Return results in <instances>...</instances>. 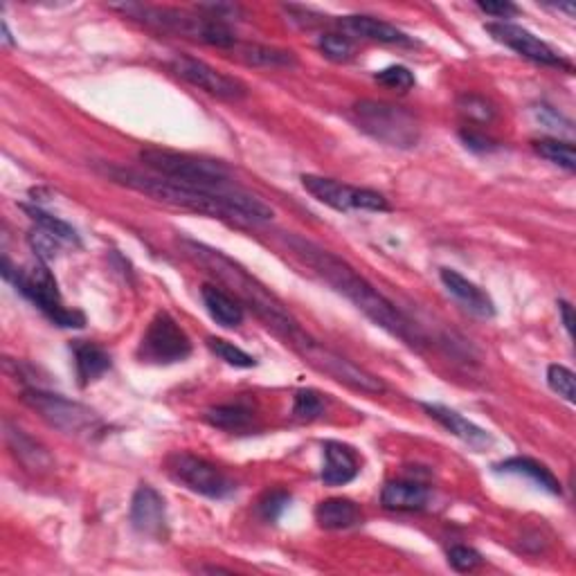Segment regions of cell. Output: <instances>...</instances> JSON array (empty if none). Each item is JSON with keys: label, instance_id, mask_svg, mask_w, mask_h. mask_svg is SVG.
Masks as SVG:
<instances>
[{"label": "cell", "instance_id": "obj_1", "mask_svg": "<svg viewBox=\"0 0 576 576\" xmlns=\"http://www.w3.org/2000/svg\"><path fill=\"white\" fill-rule=\"evenodd\" d=\"M111 176L117 183L156 198L160 203L183 207V210L214 216V219H223L237 225L266 223L273 219L275 214L273 207H268L261 198L252 196L237 185H228L221 189L196 187L162 176H142L131 169H111Z\"/></svg>", "mask_w": 576, "mask_h": 576}, {"label": "cell", "instance_id": "obj_2", "mask_svg": "<svg viewBox=\"0 0 576 576\" xmlns=\"http://www.w3.org/2000/svg\"><path fill=\"white\" fill-rule=\"evenodd\" d=\"M288 246L293 248L295 255L306 266L315 270V275H320L331 288L345 295L376 327L392 333V336L403 340L405 345L421 347V331L383 293H378V288L369 284L356 268H351L345 259L336 257L331 250H324L318 243L306 241L302 237H288Z\"/></svg>", "mask_w": 576, "mask_h": 576}, {"label": "cell", "instance_id": "obj_3", "mask_svg": "<svg viewBox=\"0 0 576 576\" xmlns=\"http://www.w3.org/2000/svg\"><path fill=\"white\" fill-rule=\"evenodd\" d=\"M187 257H192L198 266H203L207 273L219 279L223 286L230 288V295L237 297L243 306H250L257 318L266 324L270 331H275L279 338L286 342L291 340L302 327L288 313L286 306L268 291L264 284H259L255 277L246 273L239 264H234L230 257H225L221 250L207 248L203 243L183 241Z\"/></svg>", "mask_w": 576, "mask_h": 576}, {"label": "cell", "instance_id": "obj_4", "mask_svg": "<svg viewBox=\"0 0 576 576\" xmlns=\"http://www.w3.org/2000/svg\"><path fill=\"white\" fill-rule=\"evenodd\" d=\"M117 12L129 16L131 21H138L142 25L151 27V30L185 36V39L201 41L214 48H232L237 45V36L228 27V23L216 21L212 16L189 14L183 9L174 7H151L140 3H122L111 5Z\"/></svg>", "mask_w": 576, "mask_h": 576}, {"label": "cell", "instance_id": "obj_5", "mask_svg": "<svg viewBox=\"0 0 576 576\" xmlns=\"http://www.w3.org/2000/svg\"><path fill=\"white\" fill-rule=\"evenodd\" d=\"M351 115H354L360 131H365L376 142L387 144V147L412 149L419 144V122L408 108L390 102H376V99H360L351 108Z\"/></svg>", "mask_w": 576, "mask_h": 576}, {"label": "cell", "instance_id": "obj_6", "mask_svg": "<svg viewBox=\"0 0 576 576\" xmlns=\"http://www.w3.org/2000/svg\"><path fill=\"white\" fill-rule=\"evenodd\" d=\"M140 160L158 176L178 180V183L221 189L232 185L230 169L219 160L192 156V153H178L169 149H142Z\"/></svg>", "mask_w": 576, "mask_h": 576}, {"label": "cell", "instance_id": "obj_7", "mask_svg": "<svg viewBox=\"0 0 576 576\" xmlns=\"http://www.w3.org/2000/svg\"><path fill=\"white\" fill-rule=\"evenodd\" d=\"M286 345H291L297 354L304 358V363H309L311 367L318 369V372L327 374L329 378H333V381L351 387V390L363 392V394L385 392V383L381 381V378L369 374L367 369L351 363L349 358L336 354V351H331L329 347L320 345V342L313 340L304 329L297 331L295 336L286 342Z\"/></svg>", "mask_w": 576, "mask_h": 576}, {"label": "cell", "instance_id": "obj_8", "mask_svg": "<svg viewBox=\"0 0 576 576\" xmlns=\"http://www.w3.org/2000/svg\"><path fill=\"white\" fill-rule=\"evenodd\" d=\"M7 279H12L18 291H21L32 304L39 306L57 327L81 329L86 324L84 313L68 309V306L63 304L57 279L50 273V268L45 266V261L39 259L32 268L16 270V273L9 275Z\"/></svg>", "mask_w": 576, "mask_h": 576}, {"label": "cell", "instance_id": "obj_9", "mask_svg": "<svg viewBox=\"0 0 576 576\" xmlns=\"http://www.w3.org/2000/svg\"><path fill=\"white\" fill-rule=\"evenodd\" d=\"M23 401L30 405L34 412H39L41 419L48 421L52 428L66 432V435H90V432H95L102 426V421H99L93 410L77 401H70L61 394L27 390L23 394Z\"/></svg>", "mask_w": 576, "mask_h": 576}, {"label": "cell", "instance_id": "obj_10", "mask_svg": "<svg viewBox=\"0 0 576 576\" xmlns=\"http://www.w3.org/2000/svg\"><path fill=\"white\" fill-rule=\"evenodd\" d=\"M189 354H192V342H189L183 327L167 311L156 313V318L144 331L138 356L144 363L171 365L185 360Z\"/></svg>", "mask_w": 576, "mask_h": 576}, {"label": "cell", "instance_id": "obj_11", "mask_svg": "<svg viewBox=\"0 0 576 576\" xmlns=\"http://www.w3.org/2000/svg\"><path fill=\"white\" fill-rule=\"evenodd\" d=\"M302 185L313 198H318L320 203L329 205L338 212H351V210L387 212L390 210L387 198L383 194L374 192V189L345 185V183H340V180L313 176V174L302 176Z\"/></svg>", "mask_w": 576, "mask_h": 576}, {"label": "cell", "instance_id": "obj_12", "mask_svg": "<svg viewBox=\"0 0 576 576\" xmlns=\"http://www.w3.org/2000/svg\"><path fill=\"white\" fill-rule=\"evenodd\" d=\"M169 473L174 480L185 484L189 491L201 493L205 498L221 500L234 491V484L219 466H214L203 457L178 453L169 459Z\"/></svg>", "mask_w": 576, "mask_h": 576}, {"label": "cell", "instance_id": "obj_13", "mask_svg": "<svg viewBox=\"0 0 576 576\" xmlns=\"http://www.w3.org/2000/svg\"><path fill=\"white\" fill-rule=\"evenodd\" d=\"M171 70H174L176 77L187 81V84L196 86L198 90H205V93H210L214 97L241 99L248 95L246 84H241L239 79H234L230 75H225V72L212 68L210 63H205L201 59L176 57L174 61H171Z\"/></svg>", "mask_w": 576, "mask_h": 576}, {"label": "cell", "instance_id": "obj_14", "mask_svg": "<svg viewBox=\"0 0 576 576\" xmlns=\"http://www.w3.org/2000/svg\"><path fill=\"white\" fill-rule=\"evenodd\" d=\"M486 32H489L498 43L507 45V48H511L513 52H518L520 57H525L534 63H543V66L570 70V63H567L561 54H556L545 41H540L538 36L525 30V27L513 25L507 21H498V23L486 25Z\"/></svg>", "mask_w": 576, "mask_h": 576}, {"label": "cell", "instance_id": "obj_15", "mask_svg": "<svg viewBox=\"0 0 576 576\" xmlns=\"http://www.w3.org/2000/svg\"><path fill=\"white\" fill-rule=\"evenodd\" d=\"M131 525L144 536L160 538L167 527L165 500L149 484L138 486L131 500Z\"/></svg>", "mask_w": 576, "mask_h": 576}, {"label": "cell", "instance_id": "obj_16", "mask_svg": "<svg viewBox=\"0 0 576 576\" xmlns=\"http://www.w3.org/2000/svg\"><path fill=\"white\" fill-rule=\"evenodd\" d=\"M441 284L446 286V291L455 297V300L464 306L466 311H471L477 318H493L495 304L489 295H486L480 286L473 284L471 279L459 275L453 268H441Z\"/></svg>", "mask_w": 576, "mask_h": 576}, {"label": "cell", "instance_id": "obj_17", "mask_svg": "<svg viewBox=\"0 0 576 576\" xmlns=\"http://www.w3.org/2000/svg\"><path fill=\"white\" fill-rule=\"evenodd\" d=\"M421 408L428 412L430 419H435L441 428H446L450 435H455L457 439H462L464 444L473 446L477 450H482L486 446H491V435L480 426H475L473 421H468L462 414L446 408V405L439 403H421Z\"/></svg>", "mask_w": 576, "mask_h": 576}, {"label": "cell", "instance_id": "obj_18", "mask_svg": "<svg viewBox=\"0 0 576 576\" xmlns=\"http://www.w3.org/2000/svg\"><path fill=\"white\" fill-rule=\"evenodd\" d=\"M336 25L345 36H356V39L365 41H378V43H396V45H410V36L403 34L399 27L381 21L374 16H342Z\"/></svg>", "mask_w": 576, "mask_h": 576}, {"label": "cell", "instance_id": "obj_19", "mask_svg": "<svg viewBox=\"0 0 576 576\" xmlns=\"http://www.w3.org/2000/svg\"><path fill=\"white\" fill-rule=\"evenodd\" d=\"M5 439L9 450H12L14 457L27 468V471L45 473L52 468V457L48 450L21 428H14L12 423H5Z\"/></svg>", "mask_w": 576, "mask_h": 576}, {"label": "cell", "instance_id": "obj_20", "mask_svg": "<svg viewBox=\"0 0 576 576\" xmlns=\"http://www.w3.org/2000/svg\"><path fill=\"white\" fill-rule=\"evenodd\" d=\"M358 475V459L354 450L340 444V441H327L324 444V468L322 482L329 486H345Z\"/></svg>", "mask_w": 576, "mask_h": 576}, {"label": "cell", "instance_id": "obj_21", "mask_svg": "<svg viewBox=\"0 0 576 576\" xmlns=\"http://www.w3.org/2000/svg\"><path fill=\"white\" fill-rule=\"evenodd\" d=\"M201 295L207 313L212 315L216 324H221L225 329H234L243 322V304L234 295L225 293L219 286L212 284H205L201 288Z\"/></svg>", "mask_w": 576, "mask_h": 576}, {"label": "cell", "instance_id": "obj_22", "mask_svg": "<svg viewBox=\"0 0 576 576\" xmlns=\"http://www.w3.org/2000/svg\"><path fill=\"white\" fill-rule=\"evenodd\" d=\"M72 354H75V367L81 387L97 381L99 376H104L111 369V356L102 347L95 345V342L77 340L72 345Z\"/></svg>", "mask_w": 576, "mask_h": 576}, {"label": "cell", "instance_id": "obj_23", "mask_svg": "<svg viewBox=\"0 0 576 576\" xmlns=\"http://www.w3.org/2000/svg\"><path fill=\"white\" fill-rule=\"evenodd\" d=\"M430 493L423 484L419 482H387L383 486L381 502L385 509L394 511H419L428 504Z\"/></svg>", "mask_w": 576, "mask_h": 576}, {"label": "cell", "instance_id": "obj_24", "mask_svg": "<svg viewBox=\"0 0 576 576\" xmlns=\"http://www.w3.org/2000/svg\"><path fill=\"white\" fill-rule=\"evenodd\" d=\"M315 520L322 529H349L363 522V513L347 498H329L315 507Z\"/></svg>", "mask_w": 576, "mask_h": 576}, {"label": "cell", "instance_id": "obj_25", "mask_svg": "<svg viewBox=\"0 0 576 576\" xmlns=\"http://www.w3.org/2000/svg\"><path fill=\"white\" fill-rule=\"evenodd\" d=\"M500 473H516V475H525L529 477L531 482L540 489H545L547 493L552 495H561V482L556 480L554 473L549 471L547 466H543L536 459H529V457H511L507 462H502L495 466Z\"/></svg>", "mask_w": 576, "mask_h": 576}, {"label": "cell", "instance_id": "obj_26", "mask_svg": "<svg viewBox=\"0 0 576 576\" xmlns=\"http://www.w3.org/2000/svg\"><path fill=\"white\" fill-rule=\"evenodd\" d=\"M255 414H252L250 408L241 403H225V405H216V408L205 412V421L212 423L214 428L221 430H230V432H239L246 430Z\"/></svg>", "mask_w": 576, "mask_h": 576}, {"label": "cell", "instance_id": "obj_27", "mask_svg": "<svg viewBox=\"0 0 576 576\" xmlns=\"http://www.w3.org/2000/svg\"><path fill=\"white\" fill-rule=\"evenodd\" d=\"M239 59L246 61L248 66H264V68H288L295 66V54L268 45H241L237 50Z\"/></svg>", "mask_w": 576, "mask_h": 576}, {"label": "cell", "instance_id": "obj_28", "mask_svg": "<svg viewBox=\"0 0 576 576\" xmlns=\"http://www.w3.org/2000/svg\"><path fill=\"white\" fill-rule=\"evenodd\" d=\"M23 210L30 214V219L36 223V228L45 230L48 234H52L54 239H59L61 243H68V246H79V234L66 221H61V219H57V216L43 212L41 207L23 205Z\"/></svg>", "mask_w": 576, "mask_h": 576}, {"label": "cell", "instance_id": "obj_29", "mask_svg": "<svg viewBox=\"0 0 576 576\" xmlns=\"http://www.w3.org/2000/svg\"><path fill=\"white\" fill-rule=\"evenodd\" d=\"M534 149H536L538 156H543L545 160L552 162V165H558L567 171L576 169V151L570 142L547 138V140L534 142Z\"/></svg>", "mask_w": 576, "mask_h": 576}, {"label": "cell", "instance_id": "obj_30", "mask_svg": "<svg viewBox=\"0 0 576 576\" xmlns=\"http://www.w3.org/2000/svg\"><path fill=\"white\" fill-rule=\"evenodd\" d=\"M207 347L214 356H219L223 363H228L232 367H239V369H250L257 365V360L252 358L246 351L239 349L237 345H232V342L223 340V338H207Z\"/></svg>", "mask_w": 576, "mask_h": 576}, {"label": "cell", "instance_id": "obj_31", "mask_svg": "<svg viewBox=\"0 0 576 576\" xmlns=\"http://www.w3.org/2000/svg\"><path fill=\"white\" fill-rule=\"evenodd\" d=\"M318 48L324 57L336 63H345L354 57V43H351V39L345 34H336V32L322 34L318 39Z\"/></svg>", "mask_w": 576, "mask_h": 576}, {"label": "cell", "instance_id": "obj_32", "mask_svg": "<svg viewBox=\"0 0 576 576\" xmlns=\"http://www.w3.org/2000/svg\"><path fill=\"white\" fill-rule=\"evenodd\" d=\"M457 108H459V113L468 117V120L480 122V124H489L495 117L493 104L489 102V99H484L480 95H462L457 102Z\"/></svg>", "mask_w": 576, "mask_h": 576}, {"label": "cell", "instance_id": "obj_33", "mask_svg": "<svg viewBox=\"0 0 576 576\" xmlns=\"http://www.w3.org/2000/svg\"><path fill=\"white\" fill-rule=\"evenodd\" d=\"M293 414H295V419H300V421H313V419L322 417V414H324L322 394L315 392V390L295 392Z\"/></svg>", "mask_w": 576, "mask_h": 576}, {"label": "cell", "instance_id": "obj_34", "mask_svg": "<svg viewBox=\"0 0 576 576\" xmlns=\"http://www.w3.org/2000/svg\"><path fill=\"white\" fill-rule=\"evenodd\" d=\"M547 383L558 396H563L567 403L576 401V381L572 369H567L563 365H549Z\"/></svg>", "mask_w": 576, "mask_h": 576}, {"label": "cell", "instance_id": "obj_35", "mask_svg": "<svg viewBox=\"0 0 576 576\" xmlns=\"http://www.w3.org/2000/svg\"><path fill=\"white\" fill-rule=\"evenodd\" d=\"M288 504H291V493L282 491V489H275V491H268L264 498L259 500L257 511L266 522H275L286 511Z\"/></svg>", "mask_w": 576, "mask_h": 576}, {"label": "cell", "instance_id": "obj_36", "mask_svg": "<svg viewBox=\"0 0 576 576\" xmlns=\"http://www.w3.org/2000/svg\"><path fill=\"white\" fill-rule=\"evenodd\" d=\"M376 81L385 88L396 90V93H408L414 86V75L405 66H390L376 72Z\"/></svg>", "mask_w": 576, "mask_h": 576}, {"label": "cell", "instance_id": "obj_37", "mask_svg": "<svg viewBox=\"0 0 576 576\" xmlns=\"http://www.w3.org/2000/svg\"><path fill=\"white\" fill-rule=\"evenodd\" d=\"M448 563L453 565L457 572H471L482 563V554L475 552L473 547L455 545V547L448 549Z\"/></svg>", "mask_w": 576, "mask_h": 576}, {"label": "cell", "instance_id": "obj_38", "mask_svg": "<svg viewBox=\"0 0 576 576\" xmlns=\"http://www.w3.org/2000/svg\"><path fill=\"white\" fill-rule=\"evenodd\" d=\"M30 246L34 248L36 257H39L41 261H50V259L57 257V250L61 246V241L54 239L52 234H48L45 230L36 228L30 232Z\"/></svg>", "mask_w": 576, "mask_h": 576}, {"label": "cell", "instance_id": "obj_39", "mask_svg": "<svg viewBox=\"0 0 576 576\" xmlns=\"http://www.w3.org/2000/svg\"><path fill=\"white\" fill-rule=\"evenodd\" d=\"M198 12H203L205 16H212L216 21H228V18H237L243 14V9L239 5L232 3H205L198 5Z\"/></svg>", "mask_w": 576, "mask_h": 576}, {"label": "cell", "instance_id": "obj_40", "mask_svg": "<svg viewBox=\"0 0 576 576\" xmlns=\"http://www.w3.org/2000/svg\"><path fill=\"white\" fill-rule=\"evenodd\" d=\"M477 7H480L484 14L495 18H509L518 14V7L513 3H477Z\"/></svg>", "mask_w": 576, "mask_h": 576}, {"label": "cell", "instance_id": "obj_41", "mask_svg": "<svg viewBox=\"0 0 576 576\" xmlns=\"http://www.w3.org/2000/svg\"><path fill=\"white\" fill-rule=\"evenodd\" d=\"M462 140L466 142L468 149H477V151H489L491 149V142L482 138V135L473 133V131H462Z\"/></svg>", "mask_w": 576, "mask_h": 576}, {"label": "cell", "instance_id": "obj_42", "mask_svg": "<svg viewBox=\"0 0 576 576\" xmlns=\"http://www.w3.org/2000/svg\"><path fill=\"white\" fill-rule=\"evenodd\" d=\"M558 313H561V320H563V327L567 331V336H572L574 333V311H572V304L561 300L558 302Z\"/></svg>", "mask_w": 576, "mask_h": 576}]
</instances>
